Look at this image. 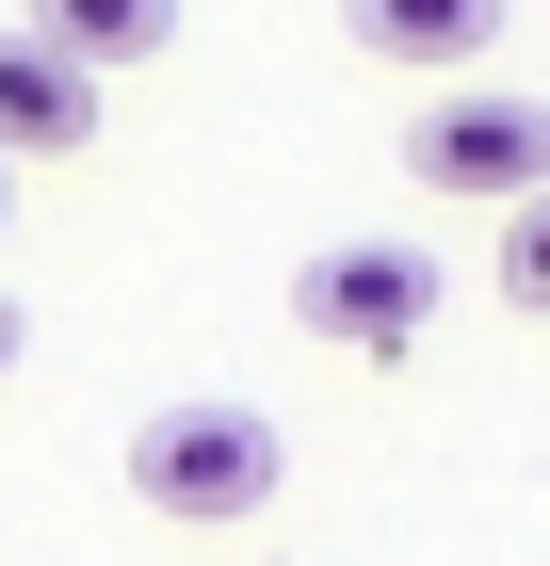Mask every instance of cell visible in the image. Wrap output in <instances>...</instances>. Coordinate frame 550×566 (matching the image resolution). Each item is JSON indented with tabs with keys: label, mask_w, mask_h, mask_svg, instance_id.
<instances>
[{
	"label": "cell",
	"mask_w": 550,
	"mask_h": 566,
	"mask_svg": "<svg viewBox=\"0 0 550 566\" xmlns=\"http://www.w3.org/2000/svg\"><path fill=\"white\" fill-rule=\"evenodd\" d=\"M276 485H292V437L259 405H163V421H129V502L146 518H259Z\"/></svg>",
	"instance_id": "obj_1"
},
{
	"label": "cell",
	"mask_w": 550,
	"mask_h": 566,
	"mask_svg": "<svg viewBox=\"0 0 550 566\" xmlns=\"http://www.w3.org/2000/svg\"><path fill=\"white\" fill-rule=\"evenodd\" d=\"M405 178H422V195H454V211H535V195H550V97H518V82L422 97Z\"/></svg>",
	"instance_id": "obj_2"
},
{
	"label": "cell",
	"mask_w": 550,
	"mask_h": 566,
	"mask_svg": "<svg viewBox=\"0 0 550 566\" xmlns=\"http://www.w3.org/2000/svg\"><path fill=\"white\" fill-rule=\"evenodd\" d=\"M292 324H308L324 356H422L437 260H422V243H324V260L292 275Z\"/></svg>",
	"instance_id": "obj_3"
},
{
	"label": "cell",
	"mask_w": 550,
	"mask_h": 566,
	"mask_svg": "<svg viewBox=\"0 0 550 566\" xmlns=\"http://www.w3.org/2000/svg\"><path fill=\"white\" fill-rule=\"evenodd\" d=\"M65 146H97V82L49 33H0V163H65Z\"/></svg>",
	"instance_id": "obj_4"
},
{
	"label": "cell",
	"mask_w": 550,
	"mask_h": 566,
	"mask_svg": "<svg viewBox=\"0 0 550 566\" xmlns=\"http://www.w3.org/2000/svg\"><path fill=\"white\" fill-rule=\"evenodd\" d=\"M340 33L373 49V65L454 82V65H486V49H502V0H340Z\"/></svg>",
	"instance_id": "obj_5"
},
{
	"label": "cell",
	"mask_w": 550,
	"mask_h": 566,
	"mask_svg": "<svg viewBox=\"0 0 550 566\" xmlns=\"http://www.w3.org/2000/svg\"><path fill=\"white\" fill-rule=\"evenodd\" d=\"M17 33H49V49H65V65L97 82V65H146V49L178 33V0H33Z\"/></svg>",
	"instance_id": "obj_6"
},
{
	"label": "cell",
	"mask_w": 550,
	"mask_h": 566,
	"mask_svg": "<svg viewBox=\"0 0 550 566\" xmlns=\"http://www.w3.org/2000/svg\"><path fill=\"white\" fill-rule=\"evenodd\" d=\"M502 307H550V195L502 211Z\"/></svg>",
	"instance_id": "obj_7"
},
{
	"label": "cell",
	"mask_w": 550,
	"mask_h": 566,
	"mask_svg": "<svg viewBox=\"0 0 550 566\" xmlns=\"http://www.w3.org/2000/svg\"><path fill=\"white\" fill-rule=\"evenodd\" d=\"M17 340H33V324H17V292H0V373H17Z\"/></svg>",
	"instance_id": "obj_8"
},
{
	"label": "cell",
	"mask_w": 550,
	"mask_h": 566,
	"mask_svg": "<svg viewBox=\"0 0 550 566\" xmlns=\"http://www.w3.org/2000/svg\"><path fill=\"white\" fill-rule=\"evenodd\" d=\"M0 211H17V163H0Z\"/></svg>",
	"instance_id": "obj_9"
}]
</instances>
